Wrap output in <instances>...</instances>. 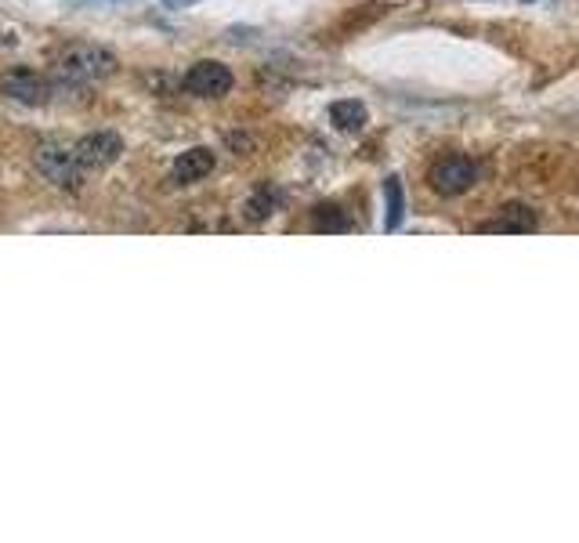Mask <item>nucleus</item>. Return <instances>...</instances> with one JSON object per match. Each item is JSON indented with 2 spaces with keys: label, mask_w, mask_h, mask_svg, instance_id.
<instances>
[{
  "label": "nucleus",
  "mask_w": 579,
  "mask_h": 543,
  "mask_svg": "<svg viewBox=\"0 0 579 543\" xmlns=\"http://www.w3.org/2000/svg\"><path fill=\"white\" fill-rule=\"evenodd\" d=\"M116 73V55L98 44H73L55 58V77L69 87L98 84V80Z\"/></svg>",
  "instance_id": "obj_1"
},
{
  "label": "nucleus",
  "mask_w": 579,
  "mask_h": 543,
  "mask_svg": "<svg viewBox=\"0 0 579 543\" xmlns=\"http://www.w3.org/2000/svg\"><path fill=\"white\" fill-rule=\"evenodd\" d=\"M33 167L48 181L62 185V189H80V181L87 178L84 163L76 160V149H66V145L58 142H44L37 145V153H33Z\"/></svg>",
  "instance_id": "obj_2"
},
{
  "label": "nucleus",
  "mask_w": 579,
  "mask_h": 543,
  "mask_svg": "<svg viewBox=\"0 0 579 543\" xmlns=\"http://www.w3.org/2000/svg\"><path fill=\"white\" fill-rule=\"evenodd\" d=\"M428 181L438 196H460L478 181V167L467 156H446L428 171Z\"/></svg>",
  "instance_id": "obj_3"
},
{
  "label": "nucleus",
  "mask_w": 579,
  "mask_h": 543,
  "mask_svg": "<svg viewBox=\"0 0 579 543\" xmlns=\"http://www.w3.org/2000/svg\"><path fill=\"white\" fill-rule=\"evenodd\" d=\"M73 149H76V160L84 163V171H105V167H113V163L120 160L124 138L116 131H95L87 134V138H80Z\"/></svg>",
  "instance_id": "obj_4"
},
{
  "label": "nucleus",
  "mask_w": 579,
  "mask_h": 543,
  "mask_svg": "<svg viewBox=\"0 0 579 543\" xmlns=\"http://www.w3.org/2000/svg\"><path fill=\"white\" fill-rule=\"evenodd\" d=\"M181 87L196 98H225L232 91V69L225 62H196L181 77Z\"/></svg>",
  "instance_id": "obj_5"
},
{
  "label": "nucleus",
  "mask_w": 579,
  "mask_h": 543,
  "mask_svg": "<svg viewBox=\"0 0 579 543\" xmlns=\"http://www.w3.org/2000/svg\"><path fill=\"white\" fill-rule=\"evenodd\" d=\"M0 91L19 105H44L51 98V84L40 73H29V69H11L0 77Z\"/></svg>",
  "instance_id": "obj_6"
},
{
  "label": "nucleus",
  "mask_w": 579,
  "mask_h": 543,
  "mask_svg": "<svg viewBox=\"0 0 579 543\" xmlns=\"http://www.w3.org/2000/svg\"><path fill=\"white\" fill-rule=\"evenodd\" d=\"M214 153H210L207 145H196V149H185V153L174 160L171 167V181L174 185H196V181H203L210 171H214Z\"/></svg>",
  "instance_id": "obj_7"
},
{
  "label": "nucleus",
  "mask_w": 579,
  "mask_h": 543,
  "mask_svg": "<svg viewBox=\"0 0 579 543\" xmlns=\"http://www.w3.org/2000/svg\"><path fill=\"white\" fill-rule=\"evenodd\" d=\"M482 232H532L536 229V214L525 203H507L493 221L478 225Z\"/></svg>",
  "instance_id": "obj_8"
},
{
  "label": "nucleus",
  "mask_w": 579,
  "mask_h": 543,
  "mask_svg": "<svg viewBox=\"0 0 579 543\" xmlns=\"http://www.w3.org/2000/svg\"><path fill=\"white\" fill-rule=\"evenodd\" d=\"M330 124L344 134H359L362 127L370 124V109L359 98H341V102L330 105Z\"/></svg>",
  "instance_id": "obj_9"
},
{
  "label": "nucleus",
  "mask_w": 579,
  "mask_h": 543,
  "mask_svg": "<svg viewBox=\"0 0 579 543\" xmlns=\"http://www.w3.org/2000/svg\"><path fill=\"white\" fill-rule=\"evenodd\" d=\"M384 203H388V221H384V229L399 232L402 218H406V192H402L399 174H388V178H384Z\"/></svg>",
  "instance_id": "obj_10"
},
{
  "label": "nucleus",
  "mask_w": 579,
  "mask_h": 543,
  "mask_svg": "<svg viewBox=\"0 0 579 543\" xmlns=\"http://www.w3.org/2000/svg\"><path fill=\"white\" fill-rule=\"evenodd\" d=\"M315 218V229L319 232H348L352 229V218H348V210H341L337 203H319L312 210Z\"/></svg>",
  "instance_id": "obj_11"
},
{
  "label": "nucleus",
  "mask_w": 579,
  "mask_h": 543,
  "mask_svg": "<svg viewBox=\"0 0 579 543\" xmlns=\"http://www.w3.org/2000/svg\"><path fill=\"white\" fill-rule=\"evenodd\" d=\"M279 189H272V185H261V189L254 192L247 200V218L250 221H265V218H272L276 214V207H279Z\"/></svg>",
  "instance_id": "obj_12"
},
{
  "label": "nucleus",
  "mask_w": 579,
  "mask_h": 543,
  "mask_svg": "<svg viewBox=\"0 0 579 543\" xmlns=\"http://www.w3.org/2000/svg\"><path fill=\"white\" fill-rule=\"evenodd\" d=\"M167 8H189V4H196V0H163Z\"/></svg>",
  "instance_id": "obj_13"
},
{
  "label": "nucleus",
  "mask_w": 579,
  "mask_h": 543,
  "mask_svg": "<svg viewBox=\"0 0 579 543\" xmlns=\"http://www.w3.org/2000/svg\"><path fill=\"white\" fill-rule=\"evenodd\" d=\"M525 4H532V0H525Z\"/></svg>",
  "instance_id": "obj_14"
}]
</instances>
